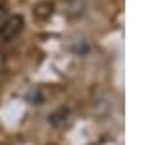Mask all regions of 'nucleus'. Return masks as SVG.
I'll use <instances>...</instances> for the list:
<instances>
[{"mask_svg": "<svg viewBox=\"0 0 158 145\" xmlns=\"http://www.w3.org/2000/svg\"><path fill=\"white\" fill-rule=\"evenodd\" d=\"M8 14V0H0V20H6Z\"/></svg>", "mask_w": 158, "mask_h": 145, "instance_id": "nucleus-5", "label": "nucleus"}, {"mask_svg": "<svg viewBox=\"0 0 158 145\" xmlns=\"http://www.w3.org/2000/svg\"><path fill=\"white\" fill-rule=\"evenodd\" d=\"M66 118H68V110H66V108H60L58 112H54V114L48 116V122L54 124V126H58V124H64Z\"/></svg>", "mask_w": 158, "mask_h": 145, "instance_id": "nucleus-4", "label": "nucleus"}, {"mask_svg": "<svg viewBox=\"0 0 158 145\" xmlns=\"http://www.w3.org/2000/svg\"><path fill=\"white\" fill-rule=\"evenodd\" d=\"M23 25H25L23 15H19V14L8 15V18L2 21V25H0V41L10 43L12 39H15L23 31Z\"/></svg>", "mask_w": 158, "mask_h": 145, "instance_id": "nucleus-1", "label": "nucleus"}, {"mask_svg": "<svg viewBox=\"0 0 158 145\" xmlns=\"http://www.w3.org/2000/svg\"><path fill=\"white\" fill-rule=\"evenodd\" d=\"M33 15H35V20L39 21H48L52 15H54V4L52 2H39L33 6Z\"/></svg>", "mask_w": 158, "mask_h": 145, "instance_id": "nucleus-2", "label": "nucleus"}, {"mask_svg": "<svg viewBox=\"0 0 158 145\" xmlns=\"http://www.w3.org/2000/svg\"><path fill=\"white\" fill-rule=\"evenodd\" d=\"M4 66H6V56H4V52L0 51V72L4 70Z\"/></svg>", "mask_w": 158, "mask_h": 145, "instance_id": "nucleus-6", "label": "nucleus"}, {"mask_svg": "<svg viewBox=\"0 0 158 145\" xmlns=\"http://www.w3.org/2000/svg\"><path fill=\"white\" fill-rule=\"evenodd\" d=\"M64 6H66L68 14L77 15V14H81V12H83V8H85V0H64Z\"/></svg>", "mask_w": 158, "mask_h": 145, "instance_id": "nucleus-3", "label": "nucleus"}]
</instances>
